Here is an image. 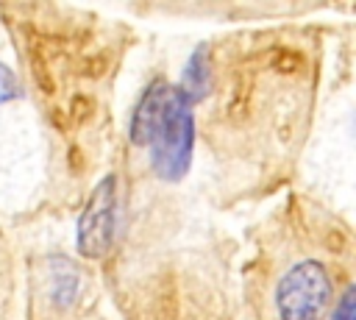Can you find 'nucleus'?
Returning a JSON list of instances; mask_svg holds the SVG:
<instances>
[{
  "mask_svg": "<svg viewBox=\"0 0 356 320\" xmlns=\"http://www.w3.org/2000/svg\"><path fill=\"white\" fill-rule=\"evenodd\" d=\"M150 164L161 181H181L192 164L195 117L186 97L172 86L153 128H150Z\"/></svg>",
  "mask_w": 356,
  "mask_h": 320,
  "instance_id": "nucleus-1",
  "label": "nucleus"
},
{
  "mask_svg": "<svg viewBox=\"0 0 356 320\" xmlns=\"http://www.w3.org/2000/svg\"><path fill=\"white\" fill-rule=\"evenodd\" d=\"M331 301V278L320 262H300L284 273L275 287L281 320H323Z\"/></svg>",
  "mask_w": 356,
  "mask_h": 320,
  "instance_id": "nucleus-2",
  "label": "nucleus"
},
{
  "mask_svg": "<svg viewBox=\"0 0 356 320\" xmlns=\"http://www.w3.org/2000/svg\"><path fill=\"white\" fill-rule=\"evenodd\" d=\"M117 231V181L106 175L89 195L78 217V250L86 259H103L111 253Z\"/></svg>",
  "mask_w": 356,
  "mask_h": 320,
  "instance_id": "nucleus-3",
  "label": "nucleus"
},
{
  "mask_svg": "<svg viewBox=\"0 0 356 320\" xmlns=\"http://www.w3.org/2000/svg\"><path fill=\"white\" fill-rule=\"evenodd\" d=\"M170 89H172V86L159 78V81H153V83L142 92V97H139V103L134 106V114H131V134H128V136H131L134 145L147 147L150 128H153V122H156V117H159V111H161V106H164Z\"/></svg>",
  "mask_w": 356,
  "mask_h": 320,
  "instance_id": "nucleus-4",
  "label": "nucleus"
},
{
  "mask_svg": "<svg viewBox=\"0 0 356 320\" xmlns=\"http://www.w3.org/2000/svg\"><path fill=\"white\" fill-rule=\"evenodd\" d=\"M209 86H211L209 53H206V47H197V50L189 56V61H186V67H184V75H181V83H178L175 89L186 97L189 106H195L197 100H203V97L209 95Z\"/></svg>",
  "mask_w": 356,
  "mask_h": 320,
  "instance_id": "nucleus-5",
  "label": "nucleus"
},
{
  "mask_svg": "<svg viewBox=\"0 0 356 320\" xmlns=\"http://www.w3.org/2000/svg\"><path fill=\"white\" fill-rule=\"evenodd\" d=\"M78 270L72 262L67 259H56V267H53V281H50V292H53V301L58 306H70L78 295Z\"/></svg>",
  "mask_w": 356,
  "mask_h": 320,
  "instance_id": "nucleus-6",
  "label": "nucleus"
},
{
  "mask_svg": "<svg viewBox=\"0 0 356 320\" xmlns=\"http://www.w3.org/2000/svg\"><path fill=\"white\" fill-rule=\"evenodd\" d=\"M19 95H22V89H19V81H17L14 70L0 61V103H11Z\"/></svg>",
  "mask_w": 356,
  "mask_h": 320,
  "instance_id": "nucleus-7",
  "label": "nucleus"
},
{
  "mask_svg": "<svg viewBox=\"0 0 356 320\" xmlns=\"http://www.w3.org/2000/svg\"><path fill=\"white\" fill-rule=\"evenodd\" d=\"M331 320H353V287H348L334 309V317Z\"/></svg>",
  "mask_w": 356,
  "mask_h": 320,
  "instance_id": "nucleus-8",
  "label": "nucleus"
}]
</instances>
